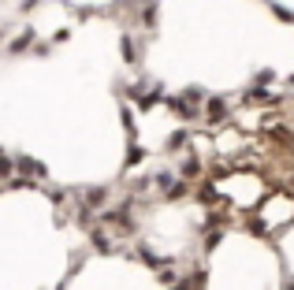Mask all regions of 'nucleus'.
<instances>
[{
    "mask_svg": "<svg viewBox=\"0 0 294 290\" xmlns=\"http://www.w3.org/2000/svg\"><path fill=\"white\" fill-rule=\"evenodd\" d=\"M86 201H90V205H101V201H104V186H97V190H86Z\"/></svg>",
    "mask_w": 294,
    "mask_h": 290,
    "instance_id": "nucleus-1",
    "label": "nucleus"
}]
</instances>
